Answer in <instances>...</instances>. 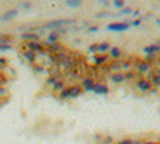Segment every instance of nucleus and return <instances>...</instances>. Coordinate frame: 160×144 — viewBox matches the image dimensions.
Wrapping results in <instances>:
<instances>
[{
	"instance_id": "obj_2",
	"label": "nucleus",
	"mask_w": 160,
	"mask_h": 144,
	"mask_svg": "<svg viewBox=\"0 0 160 144\" xmlns=\"http://www.w3.org/2000/svg\"><path fill=\"white\" fill-rule=\"evenodd\" d=\"M74 22H75L74 19H55V21H50L45 26H42V31H56V29H61L64 26H69Z\"/></svg>"
},
{
	"instance_id": "obj_13",
	"label": "nucleus",
	"mask_w": 160,
	"mask_h": 144,
	"mask_svg": "<svg viewBox=\"0 0 160 144\" xmlns=\"http://www.w3.org/2000/svg\"><path fill=\"white\" fill-rule=\"evenodd\" d=\"M144 53H146V55H149V56L152 58V55L160 53V45H158V43H154V45H148V47H144Z\"/></svg>"
},
{
	"instance_id": "obj_10",
	"label": "nucleus",
	"mask_w": 160,
	"mask_h": 144,
	"mask_svg": "<svg viewBox=\"0 0 160 144\" xmlns=\"http://www.w3.org/2000/svg\"><path fill=\"white\" fill-rule=\"evenodd\" d=\"M109 80L114 82V83H122L125 82V72H114V74H109Z\"/></svg>"
},
{
	"instance_id": "obj_3",
	"label": "nucleus",
	"mask_w": 160,
	"mask_h": 144,
	"mask_svg": "<svg viewBox=\"0 0 160 144\" xmlns=\"http://www.w3.org/2000/svg\"><path fill=\"white\" fill-rule=\"evenodd\" d=\"M111 45L108 42H101V43H95V45H91L88 50L91 51V53H98V55H108V51H109Z\"/></svg>"
},
{
	"instance_id": "obj_14",
	"label": "nucleus",
	"mask_w": 160,
	"mask_h": 144,
	"mask_svg": "<svg viewBox=\"0 0 160 144\" xmlns=\"http://www.w3.org/2000/svg\"><path fill=\"white\" fill-rule=\"evenodd\" d=\"M109 59V55H96L95 59H93V62L96 64V66H102V64H106Z\"/></svg>"
},
{
	"instance_id": "obj_26",
	"label": "nucleus",
	"mask_w": 160,
	"mask_h": 144,
	"mask_svg": "<svg viewBox=\"0 0 160 144\" xmlns=\"http://www.w3.org/2000/svg\"><path fill=\"white\" fill-rule=\"evenodd\" d=\"M133 16H135V18H136V16H139V10H136V11L133 10Z\"/></svg>"
},
{
	"instance_id": "obj_8",
	"label": "nucleus",
	"mask_w": 160,
	"mask_h": 144,
	"mask_svg": "<svg viewBox=\"0 0 160 144\" xmlns=\"http://www.w3.org/2000/svg\"><path fill=\"white\" fill-rule=\"evenodd\" d=\"M91 91H95L96 95H108L109 93V87L106 85V83H99V82H95V87H93Z\"/></svg>"
},
{
	"instance_id": "obj_24",
	"label": "nucleus",
	"mask_w": 160,
	"mask_h": 144,
	"mask_svg": "<svg viewBox=\"0 0 160 144\" xmlns=\"http://www.w3.org/2000/svg\"><path fill=\"white\" fill-rule=\"evenodd\" d=\"M130 26H133V27H138V26H141V19H135V21H131Z\"/></svg>"
},
{
	"instance_id": "obj_19",
	"label": "nucleus",
	"mask_w": 160,
	"mask_h": 144,
	"mask_svg": "<svg viewBox=\"0 0 160 144\" xmlns=\"http://www.w3.org/2000/svg\"><path fill=\"white\" fill-rule=\"evenodd\" d=\"M112 3H114V7H115V8L122 10V8L125 7V0H112Z\"/></svg>"
},
{
	"instance_id": "obj_9",
	"label": "nucleus",
	"mask_w": 160,
	"mask_h": 144,
	"mask_svg": "<svg viewBox=\"0 0 160 144\" xmlns=\"http://www.w3.org/2000/svg\"><path fill=\"white\" fill-rule=\"evenodd\" d=\"M108 55H109V58H112L114 61H117V59H120V58L123 56V50L118 48V47H111L109 51H108Z\"/></svg>"
},
{
	"instance_id": "obj_23",
	"label": "nucleus",
	"mask_w": 160,
	"mask_h": 144,
	"mask_svg": "<svg viewBox=\"0 0 160 144\" xmlns=\"http://www.w3.org/2000/svg\"><path fill=\"white\" fill-rule=\"evenodd\" d=\"M11 48H13L11 43H3V45H0V51H8V50H11Z\"/></svg>"
},
{
	"instance_id": "obj_6",
	"label": "nucleus",
	"mask_w": 160,
	"mask_h": 144,
	"mask_svg": "<svg viewBox=\"0 0 160 144\" xmlns=\"http://www.w3.org/2000/svg\"><path fill=\"white\" fill-rule=\"evenodd\" d=\"M18 13H19V8H11L8 11H5L2 16H0V22H5V21H11V19H15L18 16Z\"/></svg>"
},
{
	"instance_id": "obj_18",
	"label": "nucleus",
	"mask_w": 160,
	"mask_h": 144,
	"mask_svg": "<svg viewBox=\"0 0 160 144\" xmlns=\"http://www.w3.org/2000/svg\"><path fill=\"white\" fill-rule=\"evenodd\" d=\"M13 40V37L10 34H0V45H3V43H11Z\"/></svg>"
},
{
	"instance_id": "obj_17",
	"label": "nucleus",
	"mask_w": 160,
	"mask_h": 144,
	"mask_svg": "<svg viewBox=\"0 0 160 144\" xmlns=\"http://www.w3.org/2000/svg\"><path fill=\"white\" fill-rule=\"evenodd\" d=\"M82 3H83V0H66V5L71 8H78Z\"/></svg>"
},
{
	"instance_id": "obj_27",
	"label": "nucleus",
	"mask_w": 160,
	"mask_h": 144,
	"mask_svg": "<svg viewBox=\"0 0 160 144\" xmlns=\"http://www.w3.org/2000/svg\"><path fill=\"white\" fill-rule=\"evenodd\" d=\"M98 2H99V3H108V2H106V0H98Z\"/></svg>"
},
{
	"instance_id": "obj_28",
	"label": "nucleus",
	"mask_w": 160,
	"mask_h": 144,
	"mask_svg": "<svg viewBox=\"0 0 160 144\" xmlns=\"http://www.w3.org/2000/svg\"><path fill=\"white\" fill-rule=\"evenodd\" d=\"M155 22H157V26H160V19H155Z\"/></svg>"
},
{
	"instance_id": "obj_20",
	"label": "nucleus",
	"mask_w": 160,
	"mask_h": 144,
	"mask_svg": "<svg viewBox=\"0 0 160 144\" xmlns=\"http://www.w3.org/2000/svg\"><path fill=\"white\" fill-rule=\"evenodd\" d=\"M118 13H120V15H133V10H131L130 7H123Z\"/></svg>"
},
{
	"instance_id": "obj_22",
	"label": "nucleus",
	"mask_w": 160,
	"mask_h": 144,
	"mask_svg": "<svg viewBox=\"0 0 160 144\" xmlns=\"http://www.w3.org/2000/svg\"><path fill=\"white\" fill-rule=\"evenodd\" d=\"M7 96H8V90H7L5 87L0 85V99H2V98H7Z\"/></svg>"
},
{
	"instance_id": "obj_15",
	"label": "nucleus",
	"mask_w": 160,
	"mask_h": 144,
	"mask_svg": "<svg viewBox=\"0 0 160 144\" xmlns=\"http://www.w3.org/2000/svg\"><path fill=\"white\" fill-rule=\"evenodd\" d=\"M51 88L55 90V91H62V90L66 88V82H64V80H61V78H58V80H56V83L53 85Z\"/></svg>"
},
{
	"instance_id": "obj_12",
	"label": "nucleus",
	"mask_w": 160,
	"mask_h": 144,
	"mask_svg": "<svg viewBox=\"0 0 160 144\" xmlns=\"http://www.w3.org/2000/svg\"><path fill=\"white\" fill-rule=\"evenodd\" d=\"M21 40H24V42H37V40H40V37L35 32H24V34H21Z\"/></svg>"
},
{
	"instance_id": "obj_25",
	"label": "nucleus",
	"mask_w": 160,
	"mask_h": 144,
	"mask_svg": "<svg viewBox=\"0 0 160 144\" xmlns=\"http://www.w3.org/2000/svg\"><path fill=\"white\" fill-rule=\"evenodd\" d=\"M99 31V26H91V27H88V32H98Z\"/></svg>"
},
{
	"instance_id": "obj_7",
	"label": "nucleus",
	"mask_w": 160,
	"mask_h": 144,
	"mask_svg": "<svg viewBox=\"0 0 160 144\" xmlns=\"http://www.w3.org/2000/svg\"><path fill=\"white\" fill-rule=\"evenodd\" d=\"M135 69H136L138 74H148L151 71V64L148 61H139V62L135 64Z\"/></svg>"
},
{
	"instance_id": "obj_16",
	"label": "nucleus",
	"mask_w": 160,
	"mask_h": 144,
	"mask_svg": "<svg viewBox=\"0 0 160 144\" xmlns=\"http://www.w3.org/2000/svg\"><path fill=\"white\" fill-rule=\"evenodd\" d=\"M149 78V77H148ZM149 80L154 83V85H157V87H160V71L158 72H154V74H151V78Z\"/></svg>"
},
{
	"instance_id": "obj_5",
	"label": "nucleus",
	"mask_w": 160,
	"mask_h": 144,
	"mask_svg": "<svg viewBox=\"0 0 160 144\" xmlns=\"http://www.w3.org/2000/svg\"><path fill=\"white\" fill-rule=\"evenodd\" d=\"M131 26L128 21H123V22H111L108 24V31H112V32H123L127 29H130Z\"/></svg>"
},
{
	"instance_id": "obj_1",
	"label": "nucleus",
	"mask_w": 160,
	"mask_h": 144,
	"mask_svg": "<svg viewBox=\"0 0 160 144\" xmlns=\"http://www.w3.org/2000/svg\"><path fill=\"white\" fill-rule=\"evenodd\" d=\"M82 87L80 85H71L66 87L62 91H59V99H69V98H78L82 95Z\"/></svg>"
},
{
	"instance_id": "obj_11",
	"label": "nucleus",
	"mask_w": 160,
	"mask_h": 144,
	"mask_svg": "<svg viewBox=\"0 0 160 144\" xmlns=\"http://www.w3.org/2000/svg\"><path fill=\"white\" fill-rule=\"evenodd\" d=\"M82 90H85V91H91L93 90V87H95V78L93 77H85L83 80H82Z\"/></svg>"
},
{
	"instance_id": "obj_4",
	"label": "nucleus",
	"mask_w": 160,
	"mask_h": 144,
	"mask_svg": "<svg viewBox=\"0 0 160 144\" xmlns=\"http://www.w3.org/2000/svg\"><path fill=\"white\" fill-rule=\"evenodd\" d=\"M135 88L139 90V91H149L152 88V82L149 80V78L139 77V78H136V82H135Z\"/></svg>"
},
{
	"instance_id": "obj_21",
	"label": "nucleus",
	"mask_w": 160,
	"mask_h": 144,
	"mask_svg": "<svg viewBox=\"0 0 160 144\" xmlns=\"http://www.w3.org/2000/svg\"><path fill=\"white\" fill-rule=\"evenodd\" d=\"M32 8V3L31 2H22L21 3V10H24V11H29Z\"/></svg>"
}]
</instances>
